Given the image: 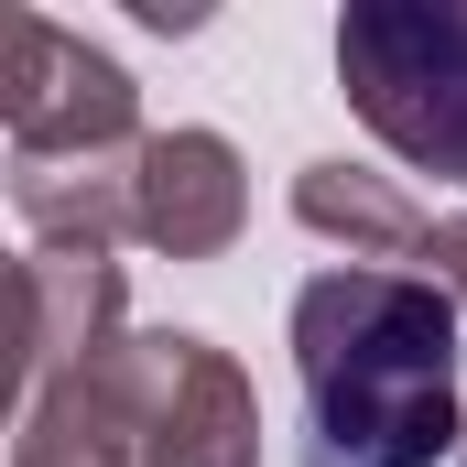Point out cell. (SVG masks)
<instances>
[{"label":"cell","mask_w":467,"mask_h":467,"mask_svg":"<svg viewBox=\"0 0 467 467\" xmlns=\"http://www.w3.org/2000/svg\"><path fill=\"white\" fill-rule=\"evenodd\" d=\"M457 294L435 272L337 261L294 294V391L305 467H446L467 457L457 413Z\"/></svg>","instance_id":"1"},{"label":"cell","mask_w":467,"mask_h":467,"mask_svg":"<svg viewBox=\"0 0 467 467\" xmlns=\"http://www.w3.org/2000/svg\"><path fill=\"white\" fill-rule=\"evenodd\" d=\"M337 88L391 163L467 196V11H446V0L337 11Z\"/></svg>","instance_id":"2"},{"label":"cell","mask_w":467,"mask_h":467,"mask_svg":"<svg viewBox=\"0 0 467 467\" xmlns=\"http://www.w3.org/2000/svg\"><path fill=\"white\" fill-rule=\"evenodd\" d=\"M99 369H109L119 413L141 424V467H261V402L229 348L185 327H130Z\"/></svg>","instance_id":"3"},{"label":"cell","mask_w":467,"mask_h":467,"mask_svg":"<svg viewBox=\"0 0 467 467\" xmlns=\"http://www.w3.org/2000/svg\"><path fill=\"white\" fill-rule=\"evenodd\" d=\"M0 119H11V163H99V152H141V88L130 66L99 55L88 33L22 11L11 22V77H0Z\"/></svg>","instance_id":"4"},{"label":"cell","mask_w":467,"mask_h":467,"mask_svg":"<svg viewBox=\"0 0 467 467\" xmlns=\"http://www.w3.org/2000/svg\"><path fill=\"white\" fill-rule=\"evenodd\" d=\"M239 229H250V174L229 130H152L130 152V239L174 261H218Z\"/></svg>","instance_id":"5"},{"label":"cell","mask_w":467,"mask_h":467,"mask_svg":"<svg viewBox=\"0 0 467 467\" xmlns=\"http://www.w3.org/2000/svg\"><path fill=\"white\" fill-rule=\"evenodd\" d=\"M119 261L109 250H33L22 261V402L119 348Z\"/></svg>","instance_id":"6"},{"label":"cell","mask_w":467,"mask_h":467,"mask_svg":"<svg viewBox=\"0 0 467 467\" xmlns=\"http://www.w3.org/2000/svg\"><path fill=\"white\" fill-rule=\"evenodd\" d=\"M294 218L316 239H348V261H424V239H435V218L391 185V174H369V163H305L294 174Z\"/></svg>","instance_id":"7"},{"label":"cell","mask_w":467,"mask_h":467,"mask_svg":"<svg viewBox=\"0 0 467 467\" xmlns=\"http://www.w3.org/2000/svg\"><path fill=\"white\" fill-rule=\"evenodd\" d=\"M109 358V348H99ZM77 369V380H55V391H33L22 402V446H11V467H141V424L119 413L109 369Z\"/></svg>","instance_id":"8"},{"label":"cell","mask_w":467,"mask_h":467,"mask_svg":"<svg viewBox=\"0 0 467 467\" xmlns=\"http://www.w3.org/2000/svg\"><path fill=\"white\" fill-rule=\"evenodd\" d=\"M11 207L44 250H109L130 239V152L99 163H11Z\"/></svg>","instance_id":"9"},{"label":"cell","mask_w":467,"mask_h":467,"mask_svg":"<svg viewBox=\"0 0 467 467\" xmlns=\"http://www.w3.org/2000/svg\"><path fill=\"white\" fill-rule=\"evenodd\" d=\"M424 272H435V283H446V294L467 305V218H446V229L424 239Z\"/></svg>","instance_id":"10"},{"label":"cell","mask_w":467,"mask_h":467,"mask_svg":"<svg viewBox=\"0 0 467 467\" xmlns=\"http://www.w3.org/2000/svg\"><path fill=\"white\" fill-rule=\"evenodd\" d=\"M457 467H467V457H457Z\"/></svg>","instance_id":"11"}]
</instances>
